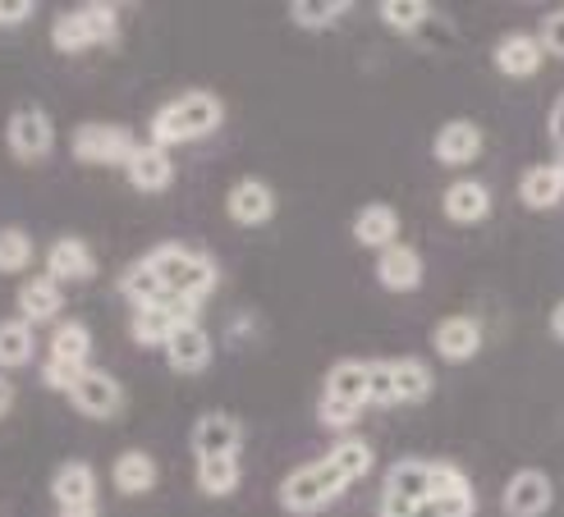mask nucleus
Listing matches in <instances>:
<instances>
[{
  "instance_id": "f257e3e1",
  "label": "nucleus",
  "mask_w": 564,
  "mask_h": 517,
  "mask_svg": "<svg viewBox=\"0 0 564 517\" xmlns=\"http://www.w3.org/2000/svg\"><path fill=\"white\" fill-rule=\"evenodd\" d=\"M220 120H225L220 97L207 92V88H193V92H184L175 101H165L148 124H152V142H156V147L171 152L175 142H197V138L216 133Z\"/></svg>"
},
{
  "instance_id": "f03ea898",
  "label": "nucleus",
  "mask_w": 564,
  "mask_h": 517,
  "mask_svg": "<svg viewBox=\"0 0 564 517\" xmlns=\"http://www.w3.org/2000/svg\"><path fill=\"white\" fill-rule=\"evenodd\" d=\"M152 271L161 275L165 294L171 298H188V302H203L216 289V262L207 252H193L184 243H161L148 252Z\"/></svg>"
},
{
  "instance_id": "7ed1b4c3",
  "label": "nucleus",
  "mask_w": 564,
  "mask_h": 517,
  "mask_svg": "<svg viewBox=\"0 0 564 517\" xmlns=\"http://www.w3.org/2000/svg\"><path fill=\"white\" fill-rule=\"evenodd\" d=\"M345 491H349V481L330 468V458H317V463H303L280 481V508L294 513V517H307V513H322Z\"/></svg>"
},
{
  "instance_id": "20e7f679",
  "label": "nucleus",
  "mask_w": 564,
  "mask_h": 517,
  "mask_svg": "<svg viewBox=\"0 0 564 517\" xmlns=\"http://www.w3.org/2000/svg\"><path fill=\"white\" fill-rule=\"evenodd\" d=\"M197 311H203V302H188V298H171V294H165V298H156V302L133 311V339L143 343V349H165L180 326H193L197 321Z\"/></svg>"
},
{
  "instance_id": "39448f33",
  "label": "nucleus",
  "mask_w": 564,
  "mask_h": 517,
  "mask_svg": "<svg viewBox=\"0 0 564 517\" xmlns=\"http://www.w3.org/2000/svg\"><path fill=\"white\" fill-rule=\"evenodd\" d=\"M69 147L83 165H129L138 142L124 124H78Z\"/></svg>"
},
{
  "instance_id": "423d86ee",
  "label": "nucleus",
  "mask_w": 564,
  "mask_h": 517,
  "mask_svg": "<svg viewBox=\"0 0 564 517\" xmlns=\"http://www.w3.org/2000/svg\"><path fill=\"white\" fill-rule=\"evenodd\" d=\"M551 504H555V485L542 468H519L505 481V495H500L505 517H546Z\"/></svg>"
},
{
  "instance_id": "0eeeda50",
  "label": "nucleus",
  "mask_w": 564,
  "mask_h": 517,
  "mask_svg": "<svg viewBox=\"0 0 564 517\" xmlns=\"http://www.w3.org/2000/svg\"><path fill=\"white\" fill-rule=\"evenodd\" d=\"M69 404H74V413H83V417L106 421V417H116V413H120L124 389H120V381L110 376V371L83 366V376H78L74 389H69Z\"/></svg>"
},
{
  "instance_id": "6e6552de",
  "label": "nucleus",
  "mask_w": 564,
  "mask_h": 517,
  "mask_svg": "<svg viewBox=\"0 0 564 517\" xmlns=\"http://www.w3.org/2000/svg\"><path fill=\"white\" fill-rule=\"evenodd\" d=\"M6 138H10V152H14L19 161H42V156H51V147H55V124H51V114H46L42 106H19V110L10 114Z\"/></svg>"
},
{
  "instance_id": "1a4fd4ad",
  "label": "nucleus",
  "mask_w": 564,
  "mask_h": 517,
  "mask_svg": "<svg viewBox=\"0 0 564 517\" xmlns=\"http://www.w3.org/2000/svg\"><path fill=\"white\" fill-rule=\"evenodd\" d=\"M432 472H436V463H427V458H400V463L386 472L381 499L404 504V508H422L432 499Z\"/></svg>"
},
{
  "instance_id": "9d476101",
  "label": "nucleus",
  "mask_w": 564,
  "mask_h": 517,
  "mask_svg": "<svg viewBox=\"0 0 564 517\" xmlns=\"http://www.w3.org/2000/svg\"><path fill=\"white\" fill-rule=\"evenodd\" d=\"M239 444H243V426L230 413H203L193 421L197 463H203V458H239Z\"/></svg>"
},
{
  "instance_id": "9b49d317",
  "label": "nucleus",
  "mask_w": 564,
  "mask_h": 517,
  "mask_svg": "<svg viewBox=\"0 0 564 517\" xmlns=\"http://www.w3.org/2000/svg\"><path fill=\"white\" fill-rule=\"evenodd\" d=\"M46 275L55 284H88L97 275V256H93V248L83 239L65 234V239H55L46 248Z\"/></svg>"
},
{
  "instance_id": "f8f14e48",
  "label": "nucleus",
  "mask_w": 564,
  "mask_h": 517,
  "mask_svg": "<svg viewBox=\"0 0 564 517\" xmlns=\"http://www.w3.org/2000/svg\"><path fill=\"white\" fill-rule=\"evenodd\" d=\"M225 211H230L235 224L258 229V224H267L275 216V193L262 179H239L230 193H225Z\"/></svg>"
},
{
  "instance_id": "ddd939ff",
  "label": "nucleus",
  "mask_w": 564,
  "mask_h": 517,
  "mask_svg": "<svg viewBox=\"0 0 564 517\" xmlns=\"http://www.w3.org/2000/svg\"><path fill=\"white\" fill-rule=\"evenodd\" d=\"M427 504L436 508V517H473V508H477L473 485H468V476L455 463H436V472H432V499Z\"/></svg>"
},
{
  "instance_id": "4468645a",
  "label": "nucleus",
  "mask_w": 564,
  "mask_h": 517,
  "mask_svg": "<svg viewBox=\"0 0 564 517\" xmlns=\"http://www.w3.org/2000/svg\"><path fill=\"white\" fill-rule=\"evenodd\" d=\"M124 175H129V184L138 193H165L175 184V161H171V152H165V147H156V142H143V147L129 156Z\"/></svg>"
},
{
  "instance_id": "2eb2a0df",
  "label": "nucleus",
  "mask_w": 564,
  "mask_h": 517,
  "mask_svg": "<svg viewBox=\"0 0 564 517\" xmlns=\"http://www.w3.org/2000/svg\"><path fill=\"white\" fill-rule=\"evenodd\" d=\"M432 349L445 362L477 358V349H482V326H477V316H445V321L432 330Z\"/></svg>"
},
{
  "instance_id": "dca6fc26",
  "label": "nucleus",
  "mask_w": 564,
  "mask_h": 517,
  "mask_svg": "<svg viewBox=\"0 0 564 517\" xmlns=\"http://www.w3.org/2000/svg\"><path fill=\"white\" fill-rule=\"evenodd\" d=\"M165 362H171L180 376H197V371L212 366V334L203 326H180L171 334V343H165Z\"/></svg>"
},
{
  "instance_id": "f3484780",
  "label": "nucleus",
  "mask_w": 564,
  "mask_h": 517,
  "mask_svg": "<svg viewBox=\"0 0 564 517\" xmlns=\"http://www.w3.org/2000/svg\"><path fill=\"white\" fill-rule=\"evenodd\" d=\"M51 499L61 504V508L97 504V472H93V463H83V458H69V463L55 468V476H51Z\"/></svg>"
},
{
  "instance_id": "a211bd4d",
  "label": "nucleus",
  "mask_w": 564,
  "mask_h": 517,
  "mask_svg": "<svg viewBox=\"0 0 564 517\" xmlns=\"http://www.w3.org/2000/svg\"><path fill=\"white\" fill-rule=\"evenodd\" d=\"M441 207H445V220L455 224H482L491 216V188L482 179H459L445 188Z\"/></svg>"
},
{
  "instance_id": "6ab92c4d",
  "label": "nucleus",
  "mask_w": 564,
  "mask_h": 517,
  "mask_svg": "<svg viewBox=\"0 0 564 517\" xmlns=\"http://www.w3.org/2000/svg\"><path fill=\"white\" fill-rule=\"evenodd\" d=\"M542 61H546V51H542L538 33H510L496 46V69L505 78H532L542 69Z\"/></svg>"
},
{
  "instance_id": "aec40b11",
  "label": "nucleus",
  "mask_w": 564,
  "mask_h": 517,
  "mask_svg": "<svg viewBox=\"0 0 564 517\" xmlns=\"http://www.w3.org/2000/svg\"><path fill=\"white\" fill-rule=\"evenodd\" d=\"M519 202L532 211H551L564 202V161L551 165H532L528 175L519 179Z\"/></svg>"
},
{
  "instance_id": "412c9836",
  "label": "nucleus",
  "mask_w": 564,
  "mask_h": 517,
  "mask_svg": "<svg viewBox=\"0 0 564 517\" xmlns=\"http://www.w3.org/2000/svg\"><path fill=\"white\" fill-rule=\"evenodd\" d=\"M377 279H381V289H390V294H413L422 284V256L409 243L386 248L381 262H377Z\"/></svg>"
},
{
  "instance_id": "4be33fe9",
  "label": "nucleus",
  "mask_w": 564,
  "mask_h": 517,
  "mask_svg": "<svg viewBox=\"0 0 564 517\" xmlns=\"http://www.w3.org/2000/svg\"><path fill=\"white\" fill-rule=\"evenodd\" d=\"M432 152H436L441 165H468V161L482 156V129H477L473 120H449V124L436 133Z\"/></svg>"
},
{
  "instance_id": "5701e85b",
  "label": "nucleus",
  "mask_w": 564,
  "mask_h": 517,
  "mask_svg": "<svg viewBox=\"0 0 564 517\" xmlns=\"http://www.w3.org/2000/svg\"><path fill=\"white\" fill-rule=\"evenodd\" d=\"M354 243L377 248V252L394 248V243H400V211L386 207V202L362 207V211L354 216Z\"/></svg>"
},
{
  "instance_id": "b1692460",
  "label": "nucleus",
  "mask_w": 564,
  "mask_h": 517,
  "mask_svg": "<svg viewBox=\"0 0 564 517\" xmlns=\"http://www.w3.org/2000/svg\"><path fill=\"white\" fill-rule=\"evenodd\" d=\"M65 307V294H61V284H55L51 275H33V279H23V289H19V316L28 326H37V321H55Z\"/></svg>"
},
{
  "instance_id": "393cba45",
  "label": "nucleus",
  "mask_w": 564,
  "mask_h": 517,
  "mask_svg": "<svg viewBox=\"0 0 564 517\" xmlns=\"http://www.w3.org/2000/svg\"><path fill=\"white\" fill-rule=\"evenodd\" d=\"M322 398H340V404H354V408H368V362L358 358H345L326 371V389Z\"/></svg>"
},
{
  "instance_id": "a878e982",
  "label": "nucleus",
  "mask_w": 564,
  "mask_h": 517,
  "mask_svg": "<svg viewBox=\"0 0 564 517\" xmlns=\"http://www.w3.org/2000/svg\"><path fill=\"white\" fill-rule=\"evenodd\" d=\"M390 381H394V404H422L432 398V366L417 362V358H390Z\"/></svg>"
},
{
  "instance_id": "bb28decb",
  "label": "nucleus",
  "mask_w": 564,
  "mask_h": 517,
  "mask_svg": "<svg viewBox=\"0 0 564 517\" xmlns=\"http://www.w3.org/2000/svg\"><path fill=\"white\" fill-rule=\"evenodd\" d=\"M110 481H116V491L120 495H148L152 485H156V463H152V453L143 449H124L116 458V468H110Z\"/></svg>"
},
{
  "instance_id": "cd10ccee",
  "label": "nucleus",
  "mask_w": 564,
  "mask_h": 517,
  "mask_svg": "<svg viewBox=\"0 0 564 517\" xmlns=\"http://www.w3.org/2000/svg\"><path fill=\"white\" fill-rule=\"evenodd\" d=\"M37 353V339H33V326L23 321V316H10V321H0V366L6 371H19L28 366Z\"/></svg>"
},
{
  "instance_id": "c85d7f7f",
  "label": "nucleus",
  "mask_w": 564,
  "mask_h": 517,
  "mask_svg": "<svg viewBox=\"0 0 564 517\" xmlns=\"http://www.w3.org/2000/svg\"><path fill=\"white\" fill-rule=\"evenodd\" d=\"M51 46L61 51V55H78V51L97 46V33H93L88 14H83V10H65V14H55V23H51Z\"/></svg>"
},
{
  "instance_id": "c756f323",
  "label": "nucleus",
  "mask_w": 564,
  "mask_h": 517,
  "mask_svg": "<svg viewBox=\"0 0 564 517\" xmlns=\"http://www.w3.org/2000/svg\"><path fill=\"white\" fill-rule=\"evenodd\" d=\"M51 358L55 362H69V366H88L93 358V330L83 321H61L51 334Z\"/></svg>"
},
{
  "instance_id": "7c9ffc66",
  "label": "nucleus",
  "mask_w": 564,
  "mask_h": 517,
  "mask_svg": "<svg viewBox=\"0 0 564 517\" xmlns=\"http://www.w3.org/2000/svg\"><path fill=\"white\" fill-rule=\"evenodd\" d=\"M239 481H243L239 458H203V463H197V491L212 495V499L235 495Z\"/></svg>"
},
{
  "instance_id": "2f4dec72",
  "label": "nucleus",
  "mask_w": 564,
  "mask_h": 517,
  "mask_svg": "<svg viewBox=\"0 0 564 517\" xmlns=\"http://www.w3.org/2000/svg\"><path fill=\"white\" fill-rule=\"evenodd\" d=\"M120 294H124L129 302H138V307H148V302L165 298V284H161V275L152 271L148 256H138V262L120 275Z\"/></svg>"
},
{
  "instance_id": "473e14b6",
  "label": "nucleus",
  "mask_w": 564,
  "mask_h": 517,
  "mask_svg": "<svg viewBox=\"0 0 564 517\" xmlns=\"http://www.w3.org/2000/svg\"><path fill=\"white\" fill-rule=\"evenodd\" d=\"M345 10H354L349 0H294L290 6V19L307 33H322V28H335L345 19Z\"/></svg>"
},
{
  "instance_id": "72a5a7b5",
  "label": "nucleus",
  "mask_w": 564,
  "mask_h": 517,
  "mask_svg": "<svg viewBox=\"0 0 564 517\" xmlns=\"http://www.w3.org/2000/svg\"><path fill=\"white\" fill-rule=\"evenodd\" d=\"M33 234L28 229H0V275H23L33 266Z\"/></svg>"
},
{
  "instance_id": "f704fd0d",
  "label": "nucleus",
  "mask_w": 564,
  "mask_h": 517,
  "mask_svg": "<svg viewBox=\"0 0 564 517\" xmlns=\"http://www.w3.org/2000/svg\"><path fill=\"white\" fill-rule=\"evenodd\" d=\"M326 458H330V468L354 485V481H362V476L372 472V458H377V453H372V444H362V440H340Z\"/></svg>"
},
{
  "instance_id": "c9c22d12",
  "label": "nucleus",
  "mask_w": 564,
  "mask_h": 517,
  "mask_svg": "<svg viewBox=\"0 0 564 517\" xmlns=\"http://www.w3.org/2000/svg\"><path fill=\"white\" fill-rule=\"evenodd\" d=\"M377 14L386 28H394V33H417V28L432 19V6L427 0H381Z\"/></svg>"
},
{
  "instance_id": "e433bc0d",
  "label": "nucleus",
  "mask_w": 564,
  "mask_h": 517,
  "mask_svg": "<svg viewBox=\"0 0 564 517\" xmlns=\"http://www.w3.org/2000/svg\"><path fill=\"white\" fill-rule=\"evenodd\" d=\"M78 10L88 14L93 33H97V46H101V42H116V33H120V14H116V6H106V0H93V6H78Z\"/></svg>"
},
{
  "instance_id": "4c0bfd02",
  "label": "nucleus",
  "mask_w": 564,
  "mask_h": 517,
  "mask_svg": "<svg viewBox=\"0 0 564 517\" xmlns=\"http://www.w3.org/2000/svg\"><path fill=\"white\" fill-rule=\"evenodd\" d=\"M317 417H322V426H330V430H349V426H358L362 408L340 404V398H322V404H317Z\"/></svg>"
},
{
  "instance_id": "58836bf2",
  "label": "nucleus",
  "mask_w": 564,
  "mask_h": 517,
  "mask_svg": "<svg viewBox=\"0 0 564 517\" xmlns=\"http://www.w3.org/2000/svg\"><path fill=\"white\" fill-rule=\"evenodd\" d=\"M368 404H394V381H390V358L368 362Z\"/></svg>"
},
{
  "instance_id": "ea45409f",
  "label": "nucleus",
  "mask_w": 564,
  "mask_h": 517,
  "mask_svg": "<svg viewBox=\"0 0 564 517\" xmlns=\"http://www.w3.org/2000/svg\"><path fill=\"white\" fill-rule=\"evenodd\" d=\"M538 42L546 55H555V61H564V10H551L538 28Z\"/></svg>"
},
{
  "instance_id": "a19ab883",
  "label": "nucleus",
  "mask_w": 564,
  "mask_h": 517,
  "mask_svg": "<svg viewBox=\"0 0 564 517\" xmlns=\"http://www.w3.org/2000/svg\"><path fill=\"white\" fill-rule=\"evenodd\" d=\"M78 376H83V366L55 362V358H46V366H42V385H46V389H61V394H69Z\"/></svg>"
},
{
  "instance_id": "79ce46f5",
  "label": "nucleus",
  "mask_w": 564,
  "mask_h": 517,
  "mask_svg": "<svg viewBox=\"0 0 564 517\" xmlns=\"http://www.w3.org/2000/svg\"><path fill=\"white\" fill-rule=\"evenodd\" d=\"M33 0H0V28H14V23H28L33 19Z\"/></svg>"
},
{
  "instance_id": "37998d69",
  "label": "nucleus",
  "mask_w": 564,
  "mask_h": 517,
  "mask_svg": "<svg viewBox=\"0 0 564 517\" xmlns=\"http://www.w3.org/2000/svg\"><path fill=\"white\" fill-rule=\"evenodd\" d=\"M546 133H551V147L564 156V92H560L555 106H551V124H546Z\"/></svg>"
},
{
  "instance_id": "c03bdc74",
  "label": "nucleus",
  "mask_w": 564,
  "mask_h": 517,
  "mask_svg": "<svg viewBox=\"0 0 564 517\" xmlns=\"http://www.w3.org/2000/svg\"><path fill=\"white\" fill-rule=\"evenodd\" d=\"M61 517H101L97 504H78V508H61Z\"/></svg>"
},
{
  "instance_id": "a18cd8bd",
  "label": "nucleus",
  "mask_w": 564,
  "mask_h": 517,
  "mask_svg": "<svg viewBox=\"0 0 564 517\" xmlns=\"http://www.w3.org/2000/svg\"><path fill=\"white\" fill-rule=\"evenodd\" d=\"M551 334H555V339L564 343V302H560V307L551 311Z\"/></svg>"
},
{
  "instance_id": "49530a36",
  "label": "nucleus",
  "mask_w": 564,
  "mask_h": 517,
  "mask_svg": "<svg viewBox=\"0 0 564 517\" xmlns=\"http://www.w3.org/2000/svg\"><path fill=\"white\" fill-rule=\"evenodd\" d=\"M10 404H14V389H10V381H0V417L10 413Z\"/></svg>"
}]
</instances>
